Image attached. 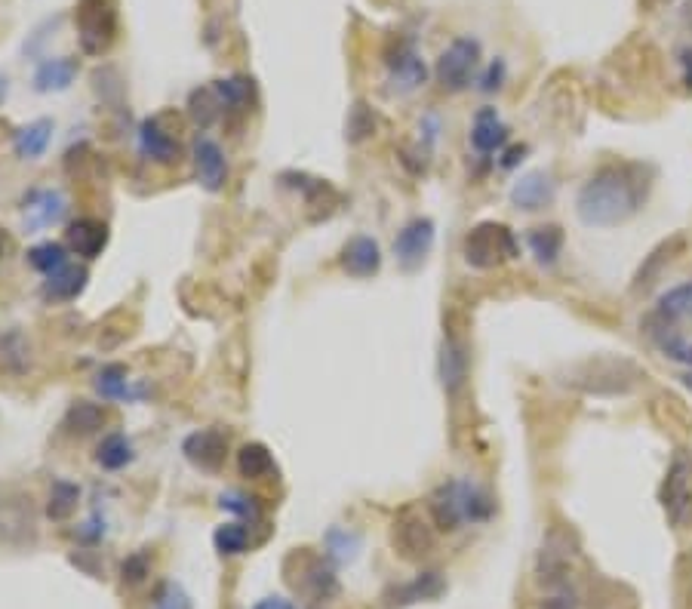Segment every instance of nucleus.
I'll return each mask as SVG.
<instances>
[{
  "label": "nucleus",
  "mask_w": 692,
  "mask_h": 609,
  "mask_svg": "<svg viewBox=\"0 0 692 609\" xmlns=\"http://www.w3.org/2000/svg\"><path fill=\"white\" fill-rule=\"evenodd\" d=\"M653 191V170L643 164H606L576 194V216L585 228H619L631 222Z\"/></svg>",
  "instance_id": "nucleus-1"
},
{
  "label": "nucleus",
  "mask_w": 692,
  "mask_h": 609,
  "mask_svg": "<svg viewBox=\"0 0 692 609\" xmlns=\"http://www.w3.org/2000/svg\"><path fill=\"white\" fill-rule=\"evenodd\" d=\"M425 508H428L431 523L443 533H456L465 523H486L496 514L493 496L471 477L443 480L440 486H434Z\"/></svg>",
  "instance_id": "nucleus-2"
},
{
  "label": "nucleus",
  "mask_w": 692,
  "mask_h": 609,
  "mask_svg": "<svg viewBox=\"0 0 692 609\" xmlns=\"http://www.w3.org/2000/svg\"><path fill=\"white\" fill-rule=\"evenodd\" d=\"M517 256H520V240L502 222H480L462 240V259L477 271H493Z\"/></svg>",
  "instance_id": "nucleus-3"
},
{
  "label": "nucleus",
  "mask_w": 692,
  "mask_h": 609,
  "mask_svg": "<svg viewBox=\"0 0 692 609\" xmlns=\"http://www.w3.org/2000/svg\"><path fill=\"white\" fill-rule=\"evenodd\" d=\"M80 50L87 56H99L111 47L117 34V4L114 0H80L74 10Z\"/></svg>",
  "instance_id": "nucleus-4"
},
{
  "label": "nucleus",
  "mask_w": 692,
  "mask_h": 609,
  "mask_svg": "<svg viewBox=\"0 0 692 609\" xmlns=\"http://www.w3.org/2000/svg\"><path fill=\"white\" fill-rule=\"evenodd\" d=\"M480 65V40L477 37H456L437 59V84L446 93H462L474 84V74Z\"/></svg>",
  "instance_id": "nucleus-5"
},
{
  "label": "nucleus",
  "mask_w": 692,
  "mask_h": 609,
  "mask_svg": "<svg viewBox=\"0 0 692 609\" xmlns=\"http://www.w3.org/2000/svg\"><path fill=\"white\" fill-rule=\"evenodd\" d=\"M391 545L403 560H410V563H419V560L431 557L434 548H437L434 523L428 517H422L416 508H403L394 517V526H391Z\"/></svg>",
  "instance_id": "nucleus-6"
},
{
  "label": "nucleus",
  "mask_w": 692,
  "mask_h": 609,
  "mask_svg": "<svg viewBox=\"0 0 692 609\" xmlns=\"http://www.w3.org/2000/svg\"><path fill=\"white\" fill-rule=\"evenodd\" d=\"M662 508L671 520V526H680L689 517L692 508V459L680 450L674 453L665 480H662V490H659Z\"/></svg>",
  "instance_id": "nucleus-7"
},
{
  "label": "nucleus",
  "mask_w": 692,
  "mask_h": 609,
  "mask_svg": "<svg viewBox=\"0 0 692 609\" xmlns=\"http://www.w3.org/2000/svg\"><path fill=\"white\" fill-rule=\"evenodd\" d=\"M385 68H388V84L394 93L410 96L428 80V65L419 56L413 40H397V44L385 53Z\"/></svg>",
  "instance_id": "nucleus-8"
},
{
  "label": "nucleus",
  "mask_w": 692,
  "mask_h": 609,
  "mask_svg": "<svg viewBox=\"0 0 692 609\" xmlns=\"http://www.w3.org/2000/svg\"><path fill=\"white\" fill-rule=\"evenodd\" d=\"M434 237H437V225L428 216L410 219L394 237V259L403 271H416L425 265L428 253L434 250Z\"/></svg>",
  "instance_id": "nucleus-9"
},
{
  "label": "nucleus",
  "mask_w": 692,
  "mask_h": 609,
  "mask_svg": "<svg viewBox=\"0 0 692 609\" xmlns=\"http://www.w3.org/2000/svg\"><path fill=\"white\" fill-rule=\"evenodd\" d=\"M191 164H194V179L203 191L219 194L228 185V157L222 145L210 136H197L191 142Z\"/></svg>",
  "instance_id": "nucleus-10"
},
{
  "label": "nucleus",
  "mask_w": 692,
  "mask_h": 609,
  "mask_svg": "<svg viewBox=\"0 0 692 609\" xmlns=\"http://www.w3.org/2000/svg\"><path fill=\"white\" fill-rule=\"evenodd\" d=\"M68 213V200L56 188H34L22 200V222L25 234H40L50 225H59Z\"/></svg>",
  "instance_id": "nucleus-11"
},
{
  "label": "nucleus",
  "mask_w": 692,
  "mask_h": 609,
  "mask_svg": "<svg viewBox=\"0 0 692 609\" xmlns=\"http://www.w3.org/2000/svg\"><path fill=\"white\" fill-rule=\"evenodd\" d=\"M182 456L197 471H219L228 459V434L222 428H200L182 440Z\"/></svg>",
  "instance_id": "nucleus-12"
},
{
  "label": "nucleus",
  "mask_w": 692,
  "mask_h": 609,
  "mask_svg": "<svg viewBox=\"0 0 692 609\" xmlns=\"http://www.w3.org/2000/svg\"><path fill=\"white\" fill-rule=\"evenodd\" d=\"M468 367H471V357L468 348L459 336L446 333L440 342V354H437V376L446 394H459L468 382Z\"/></svg>",
  "instance_id": "nucleus-13"
},
{
  "label": "nucleus",
  "mask_w": 692,
  "mask_h": 609,
  "mask_svg": "<svg viewBox=\"0 0 692 609\" xmlns=\"http://www.w3.org/2000/svg\"><path fill=\"white\" fill-rule=\"evenodd\" d=\"M93 388L102 400H111V403H139L151 394V388L139 379H130L127 367H120V363L102 367L93 379Z\"/></svg>",
  "instance_id": "nucleus-14"
},
{
  "label": "nucleus",
  "mask_w": 692,
  "mask_h": 609,
  "mask_svg": "<svg viewBox=\"0 0 692 609\" xmlns=\"http://www.w3.org/2000/svg\"><path fill=\"white\" fill-rule=\"evenodd\" d=\"M139 154L157 167H173L179 160V139L160 124V117H148L139 124Z\"/></svg>",
  "instance_id": "nucleus-15"
},
{
  "label": "nucleus",
  "mask_w": 692,
  "mask_h": 609,
  "mask_svg": "<svg viewBox=\"0 0 692 609\" xmlns=\"http://www.w3.org/2000/svg\"><path fill=\"white\" fill-rule=\"evenodd\" d=\"M339 268L348 277H357V280L376 277L379 268H382V247H379V240L370 237V234L351 237L345 247H342V253H339Z\"/></svg>",
  "instance_id": "nucleus-16"
},
{
  "label": "nucleus",
  "mask_w": 692,
  "mask_h": 609,
  "mask_svg": "<svg viewBox=\"0 0 692 609\" xmlns=\"http://www.w3.org/2000/svg\"><path fill=\"white\" fill-rule=\"evenodd\" d=\"M554 197H557V182L545 170L526 173V176H520L511 185V203H514L517 210H523V213H536V210L551 207Z\"/></svg>",
  "instance_id": "nucleus-17"
},
{
  "label": "nucleus",
  "mask_w": 692,
  "mask_h": 609,
  "mask_svg": "<svg viewBox=\"0 0 692 609\" xmlns=\"http://www.w3.org/2000/svg\"><path fill=\"white\" fill-rule=\"evenodd\" d=\"M443 591H446L443 576L431 570V573L413 576L410 582H400V585L385 588L382 606H385V609H403V606H413V603H422V600H437Z\"/></svg>",
  "instance_id": "nucleus-18"
},
{
  "label": "nucleus",
  "mask_w": 692,
  "mask_h": 609,
  "mask_svg": "<svg viewBox=\"0 0 692 609\" xmlns=\"http://www.w3.org/2000/svg\"><path fill=\"white\" fill-rule=\"evenodd\" d=\"M65 247H68V253L87 259V262L99 259L108 247V225L99 219H90V216H80V219L68 222Z\"/></svg>",
  "instance_id": "nucleus-19"
},
{
  "label": "nucleus",
  "mask_w": 692,
  "mask_h": 609,
  "mask_svg": "<svg viewBox=\"0 0 692 609\" xmlns=\"http://www.w3.org/2000/svg\"><path fill=\"white\" fill-rule=\"evenodd\" d=\"M471 148L483 157H490V154H499L505 151L508 139H511V130L508 124L499 117L496 108H480L474 114V124H471Z\"/></svg>",
  "instance_id": "nucleus-20"
},
{
  "label": "nucleus",
  "mask_w": 692,
  "mask_h": 609,
  "mask_svg": "<svg viewBox=\"0 0 692 609\" xmlns=\"http://www.w3.org/2000/svg\"><path fill=\"white\" fill-rule=\"evenodd\" d=\"M87 280H90V271L84 265H71L68 262L65 268L44 277V287H40V293H44L47 302H74L80 293L87 290Z\"/></svg>",
  "instance_id": "nucleus-21"
},
{
  "label": "nucleus",
  "mask_w": 692,
  "mask_h": 609,
  "mask_svg": "<svg viewBox=\"0 0 692 609\" xmlns=\"http://www.w3.org/2000/svg\"><path fill=\"white\" fill-rule=\"evenodd\" d=\"M108 425V410L93 400H74L62 416V431L71 437H90Z\"/></svg>",
  "instance_id": "nucleus-22"
},
{
  "label": "nucleus",
  "mask_w": 692,
  "mask_h": 609,
  "mask_svg": "<svg viewBox=\"0 0 692 609\" xmlns=\"http://www.w3.org/2000/svg\"><path fill=\"white\" fill-rule=\"evenodd\" d=\"M80 65L71 56H59V59H44L34 71V90L37 93H62L74 84Z\"/></svg>",
  "instance_id": "nucleus-23"
},
{
  "label": "nucleus",
  "mask_w": 692,
  "mask_h": 609,
  "mask_svg": "<svg viewBox=\"0 0 692 609\" xmlns=\"http://www.w3.org/2000/svg\"><path fill=\"white\" fill-rule=\"evenodd\" d=\"M692 314V283H677L668 293L659 296L656 311H653V323H659V330H674V323ZM656 333V330H653Z\"/></svg>",
  "instance_id": "nucleus-24"
},
{
  "label": "nucleus",
  "mask_w": 692,
  "mask_h": 609,
  "mask_svg": "<svg viewBox=\"0 0 692 609\" xmlns=\"http://www.w3.org/2000/svg\"><path fill=\"white\" fill-rule=\"evenodd\" d=\"M563 228L560 225H539V228H529L526 234V247L533 253L536 265L542 268H554L563 256Z\"/></svg>",
  "instance_id": "nucleus-25"
},
{
  "label": "nucleus",
  "mask_w": 692,
  "mask_h": 609,
  "mask_svg": "<svg viewBox=\"0 0 692 609\" xmlns=\"http://www.w3.org/2000/svg\"><path fill=\"white\" fill-rule=\"evenodd\" d=\"M683 247H686V237H683V234H674L671 240L659 243V247H656L653 253L646 256V262L640 265V271L634 274L631 290H634V293H640V290H646V287H653V283H656V277L665 271V265H671L674 253H680Z\"/></svg>",
  "instance_id": "nucleus-26"
},
{
  "label": "nucleus",
  "mask_w": 692,
  "mask_h": 609,
  "mask_svg": "<svg viewBox=\"0 0 692 609\" xmlns=\"http://www.w3.org/2000/svg\"><path fill=\"white\" fill-rule=\"evenodd\" d=\"M133 459H136V446L127 434H120V431L105 434L96 446V453H93V462L102 471H124L127 465H133Z\"/></svg>",
  "instance_id": "nucleus-27"
},
{
  "label": "nucleus",
  "mask_w": 692,
  "mask_h": 609,
  "mask_svg": "<svg viewBox=\"0 0 692 609\" xmlns=\"http://www.w3.org/2000/svg\"><path fill=\"white\" fill-rule=\"evenodd\" d=\"M50 142H53V120H47V117H40V120H34V124L19 127L13 133V151L22 160H37L50 148Z\"/></svg>",
  "instance_id": "nucleus-28"
},
{
  "label": "nucleus",
  "mask_w": 692,
  "mask_h": 609,
  "mask_svg": "<svg viewBox=\"0 0 692 609\" xmlns=\"http://www.w3.org/2000/svg\"><path fill=\"white\" fill-rule=\"evenodd\" d=\"M237 471H240V477H247V480H268V477L277 474V462H274V456H271V450L265 443L253 440V443L240 446Z\"/></svg>",
  "instance_id": "nucleus-29"
},
{
  "label": "nucleus",
  "mask_w": 692,
  "mask_h": 609,
  "mask_svg": "<svg viewBox=\"0 0 692 609\" xmlns=\"http://www.w3.org/2000/svg\"><path fill=\"white\" fill-rule=\"evenodd\" d=\"M31 367V345L19 330L0 336V370L10 376H25Z\"/></svg>",
  "instance_id": "nucleus-30"
},
{
  "label": "nucleus",
  "mask_w": 692,
  "mask_h": 609,
  "mask_svg": "<svg viewBox=\"0 0 692 609\" xmlns=\"http://www.w3.org/2000/svg\"><path fill=\"white\" fill-rule=\"evenodd\" d=\"M80 505V486L71 480H53L50 499H47V517L53 523H65Z\"/></svg>",
  "instance_id": "nucleus-31"
},
{
  "label": "nucleus",
  "mask_w": 692,
  "mask_h": 609,
  "mask_svg": "<svg viewBox=\"0 0 692 609\" xmlns=\"http://www.w3.org/2000/svg\"><path fill=\"white\" fill-rule=\"evenodd\" d=\"M360 533L348 530V526H330L327 536H323V548H327V557L336 563H354L360 554Z\"/></svg>",
  "instance_id": "nucleus-32"
},
{
  "label": "nucleus",
  "mask_w": 692,
  "mask_h": 609,
  "mask_svg": "<svg viewBox=\"0 0 692 609\" xmlns=\"http://www.w3.org/2000/svg\"><path fill=\"white\" fill-rule=\"evenodd\" d=\"M213 93L219 96L222 102V111H243L250 105V96H253V80L250 77H222L213 84Z\"/></svg>",
  "instance_id": "nucleus-33"
},
{
  "label": "nucleus",
  "mask_w": 692,
  "mask_h": 609,
  "mask_svg": "<svg viewBox=\"0 0 692 609\" xmlns=\"http://www.w3.org/2000/svg\"><path fill=\"white\" fill-rule=\"evenodd\" d=\"M25 259H28V265L34 271L50 277L53 271L68 265V247H65V243H56V240H44V243H34V247L25 253Z\"/></svg>",
  "instance_id": "nucleus-34"
},
{
  "label": "nucleus",
  "mask_w": 692,
  "mask_h": 609,
  "mask_svg": "<svg viewBox=\"0 0 692 609\" xmlns=\"http://www.w3.org/2000/svg\"><path fill=\"white\" fill-rule=\"evenodd\" d=\"M376 127H379V117H376V111H373L370 105H366L363 99L354 102V105L348 108L345 139H348L351 145H360V142H366V139H373V136H376Z\"/></svg>",
  "instance_id": "nucleus-35"
},
{
  "label": "nucleus",
  "mask_w": 692,
  "mask_h": 609,
  "mask_svg": "<svg viewBox=\"0 0 692 609\" xmlns=\"http://www.w3.org/2000/svg\"><path fill=\"white\" fill-rule=\"evenodd\" d=\"M302 591H308L314 600H330V597L339 591L336 573H333L323 560H308V566H305V579H302Z\"/></svg>",
  "instance_id": "nucleus-36"
},
{
  "label": "nucleus",
  "mask_w": 692,
  "mask_h": 609,
  "mask_svg": "<svg viewBox=\"0 0 692 609\" xmlns=\"http://www.w3.org/2000/svg\"><path fill=\"white\" fill-rule=\"evenodd\" d=\"M213 545L222 557H237L243 551H250L253 539H250V530L243 523L231 520V523H222L219 530L213 533Z\"/></svg>",
  "instance_id": "nucleus-37"
},
{
  "label": "nucleus",
  "mask_w": 692,
  "mask_h": 609,
  "mask_svg": "<svg viewBox=\"0 0 692 609\" xmlns=\"http://www.w3.org/2000/svg\"><path fill=\"white\" fill-rule=\"evenodd\" d=\"M188 114H191L194 124L200 127V133L210 130V127L216 124L219 114H222V102H219V96L213 93V87H210V90H194V93H191V99H188Z\"/></svg>",
  "instance_id": "nucleus-38"
},
{
  "label": "nucleus",
  "mask_w": 692,
  "mask_h": 609,
  "mask_svg": "<svg viewBox=\"0 0 692 609\" xmlns=\"http://www.w3.org/2000/svg\"><path fill=\"white\" fill-rule=\"evenodd\" d=\"M219 508L228 511V514H234V517H240V520H250V523H259V520H262V505H259V499L250 496V493H240V490H225V493L219 496Z\"/></svg>",
  "instance_id": "nucleus-39"
},
{
  "label": "nucleus",
  "mask_w": 692,
  "mask_h": 609,
  "mask_svg": "<svg viewBox=\"0 0 692 609\" xmlns=\"http://www.w3.org/2000/svg\"><path fill=\"white\" fill-rule=\"evenodd\" d=\"M151 609H191V597L179 582H160L151 600Z\"/></svg>",
  "instance_id": "nucleus-40"
},
{
  "label": "nucleus",
  "mask_w": 692,
  "mask_h": 609,
  "mask_svg": "<svg viewBox=\"0 0 692 609\" xmlns=\"http://www.w3.org/2000/svg\"><path fill=\"white\" fill-rule=\"evenodd\" d=\"M148 576H151L148 551H133L124 563H120V579H124V585H142Z\"/></svg>",
  "instance_id": "nucleus-41"
},
{
  "label": "nucleus",
  "mask_w": 692,
  "mask_h": 609,
  "mask_svg": "<svg viewBox=\"0 0 692 609\" xmlns=\"http://www.w3.org/2000/svg\"><path fill=\"white\" fill-rule=\"evenodd\" d=\"M505 74H508L505 59L490 62V68H486V71H483V77H480V90H483V93H496V90H502Z\"/></svg>",
  "instance_id": "nucleus-42"
},
{
  "label": "nucleus",
  "mask_w": 692,
  "mask_h": 609,
  "mask_svg": "<svg viewBox=\"0 0 692 609\" xmlns=\"http://www.w3.org/2000/svg\"><path fill=\"white\" fill-rule=\"evenodd\" d=\"M523 157H526V145H511V148H505V151H502L499 167H502V170H514Z\"/></svg>",
  "instance_id": "nucleus-43"
},
{
  "label": "nucleus",
  "mask_w": 692,
  "mask_h": 609,
  "mask_svg": "<svg viewBox=\"0 0 692 609\" xmlns=\"http://www.w3.org/2000/svg\"><path fill=\"white\" fill-rule=\"evenodd\" d=\"M539 609H579V603L573 600V597H566V594H560V597H551V600H545Z\"/></svg>",
  "instance_id": "nucleus-44"
},
{
  "label": "nucleus",
  "mask_w": 692,
  "mask_h": 609,
  "mask_svg": "<svg viewBox=\"0 0 692 609\" xmlns=\"http://www.w3.org/2000/svg\"><path fill=\"white\" fill-rule=\"evenodd\" d=\"M680 65H683V84L692 90V47L680 50Z\"/></svg>",
  "instance_id": "nucleus-45"
},
{
  "label": "nucleus",
  "mask_w": 692,
  "mask_h": 609,
  "mask_svg": "<svg viewBox=\"0 0 692 609\" xmlns=\"http://www.w3.org/2000/svg\"><path fill=\"white\" fill-rule=\"evenodd\" d=\"M253 609H296L287 597H265V600H259Z\"/></svg>",
  "instance_id": "nucleus-46"
},
{
  "label": "nucleus",
  "mask_w": 692,
  "mask_h": 609,
  "mask_svg": "<svg viewBox=\"0 0 692 609\" xmlns=\"http://www.w3.org/2000/svg\"><path fill=\"white\" fill-rule=\"evenodd\" d=\"M7 90H10V84H7V77H0V102L7 99Z\"/></svg>",
  "instance_id": "nucleus-47"
},
{
  "label": "nucleus",
  "mask_w": 692,
  "mask_h": 609,
  "mask_svg": "<svg viewBox=\"0 0 692 609\" xmlns=\"http://www.w3.org/2000/svg\"><path fill=\"white\" fill-rule=\"evenodd\" d=\"M680 382H683V385H686V388L692 391V370H686V373L680 376Z\"/></svg>",
  "instance_id": "nucleus-48"
},
{
  "label": "nucleus",
  "mask_w": 692,
  "mask_h": 609,
  "mask_svg": "<svg viewBox=\"0 0 692 609\" xmlns=\"http://www.w3.org/2000/svg\"><path fill=\"white\" fill-rule=\"evenodd\" d=\"M683 363H686V367H689V370H692V345H689V348H686V357H683Z\"/></svg>",
  "instance_id": "nucleus-49"
},
{
  "label": "nucleus",
  "mask_w": 692,
  "mask_h": 609,
  "mask_svg": "<svg viewBox=\"0 0 692 609\" xmlns=\"http://www.w3.org/2000/svg\"><path fill=\"white\" fill-rule=\"evenodd\" d=\"M649 4H665V0H649Z\"/></svg>",
  "instance_id": "nucleus-50"
},
{
  "label": "nucleus",
  "mask_w": 692,
  "mask_h": 609,
  "mask_svg": "<svg viewBox=\"0 0 692 609\" xmlns=\"http://www.w3.org/2000/svg\"><path fill=\"white\" fill-rule=\"evenodd\" d=\"M689 609H692V591H689Z\"/></svg>",
  "instance_id": "nucleus-51"
},
{
  "label": "nucleus",
  "mask_w": 692,
  "mask_h": 609,
  "mask_svg": "<svg viewBox=\"0 0 692 609\" xmlns=\"http://www.w3.org/2000/svg\"><path fill=\"white\" fill-rule=\"evenodd\" d=\"M0 256H4V243H0Z\"/></svg>",
  "instance_id": "nucleus-52"
}]
</instances>
